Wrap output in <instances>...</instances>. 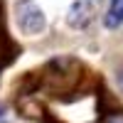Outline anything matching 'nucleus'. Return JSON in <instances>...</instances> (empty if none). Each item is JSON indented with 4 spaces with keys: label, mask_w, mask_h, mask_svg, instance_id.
<instances>
[{
    "label": "nucleus",
    "mask_w": 123,
    "mask_h": 123,
    "mask_svg": "<svg viewBox=\"0 0 123 123\" xmlns=\"http://www.w3.org/2000/svg\"><path fill=\"white\" fill-rule=\"evenodd\" d=\"M15 15H17V25L22 32L27 35H37L44 30V12L37 7L32 0H20L15 5Z\"/></svg>",
    "instance_id": "nucleus-1"
},
{
    "label": "nucleus",
    "mask_w": 123,
    "mask_h": 123,
    "mask_svg": "<svg viewBox=\"0 0 123 123\" xmlns=\"http://www.w3.org/2000/svg\"><path fill=\"white\" fill-rule=\"evenodd\" d=\"M94 15H96V10H94V5H91L89 0H76V3L69 7L67 20H69V25H71V27L81 30V27H86L91 20H94Z\"/></svg>",
    "instance_id": "nucleus-2"
},
{
    "label": "nucleus",
    "mask_w": 123,
    "mask_h": 123,
    "mask_svg": "<svg viewBox=\"0 0 123 123\" xmlns=\"http://www.w3.org/2000/svg\"><path fill=\"white\" fill-rule=\"evenodd\" d=\"M123 22V0H111L108 15H106V25L108 27H118Z\"/></svg>",
    "instance_id": "nucleus-3"
},
{
    "label": "nucleus",
    "mask_w": 123,
    "mask_h": 123,
    "mask_svg": "<svg viewBox=\"0 0 123 123\" xmlns=\"http://www.w3.org/2000/svg\"><path fill=\"white\" fill-rule=\"evenodd\" d=\"M101 123H123V111H113V113H108Z\"/></svg>",
    "instance_id": "nucleus-4"
},
{
    "label": "nucleus",
    "mask_w": 123,
    "mask_h": 123,
    "mask_svg": "<svg viewBox=\"0 0 123 123\" xmlns=\"http://www.w3.org/2000/svg\"><path fill=\"white\" fill-rule=\"evenodd\" d=\"M0 113H3V108H0Z\"/></svg>",
    "instance_id": "nucleus-5"
}]
</instances>
